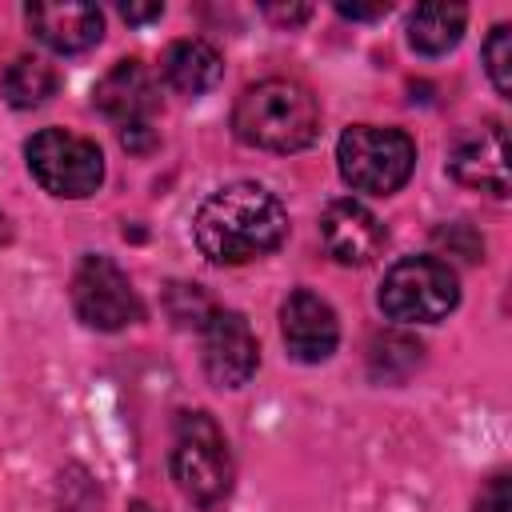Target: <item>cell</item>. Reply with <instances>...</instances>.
<instances>
[{"label":"cell","mask_w":512,"mask_h":512,"mask_svg":"<svg viewBox=\"0 0 512 512\" xmlns=\"http://www.w3.org/2000/svg\"><path fill=\"white\" fill-rule=\"evenodd\" d=\"M120 140H124V148L140 152L152 144V132H148V124H128V128H120Z\"/></svg>","instance_id":"19"},{"label":"cell","mask_w":512,"mask_h":512,"mask_svg":"<svg viewBox=\"0 0 512 512\" xmlns=\"http://www.w3.org/2000/svg\"><path fill=\"white\" fill-rule=\"evenodd\" d=\"M288 232L284 204L260 188V184H224L216 188L192 220L196 248L212 264H248L264 252H272Z\"/></svg>","instance_id":"1"},{"label":"cell","mask_w":512,"mask_h":512,"mask_svg":"<svg viewBox=\"0 0 512 512\" xmlns=\"http://www.w3.org/2000/svg\"><path fill=\"white\" fill-rule=\"evenodd\" d=\"M464 4H420L412 16H408V40L416 52L424 56H440L448 48L460 44L464 36Z\"/></svg>","instance_id":"15"},{"label":"cell","mask_w":512,"mask_h":512,"mask_svg":"<svg viewBox=\"0 0 512 512\" xmlns=\"http://www.w3.org/2000/svg\"><path fill=\"white\" fill-rule=\"evenodd\" d=\"M172 480L200 508H216L232 492V452L208 412L180 416L172 440Z\"/></svg>","instance_id":"3"},{"label":"cell","mask_w":512,"mask_h":512,"mask_svg":"<svg viewBox=\"0 0 512 512\" xmlns=\"http://www.w3.org/2000/svg\"><path fill=\"white\" fill-rule=\"evenodd\" d=\"M8 240V216H4V208H0V244Z\"/></svg>","instance_id":"22"},{"label":"cell","mask_w":512,"mask_h":512,"mask_svg":"<svg viewBox=\"0 0 512 512\" xmlns=\"http://www.w3.org/2000/svg\"><path fill=\"white\" fill-rule=\"evenodd\" d=\"M484 64H488L496 92L512 96V28L508 24H496L492 36L484 40Z\"/></svg>","instance_id":"17"},{"label":"cell","mask_w":512,"mask_h":512,"mask_svg":"<svg viewBox=\"0 0 512 512\" xmlns=\"http://www.w3.org/2000/svg\"><path fill=\"white\" fill-rule=\"evenodd\" d=\"M72 304H76V316L100 332H120L132 320H140L136 288L108 256L80 260V268L72 276Z\"/></svg>","instance_id":"7"},{"label":"cell","mask_w":512,"mask_h":512,"mask_svg":"<svg viewBox=\"0 0 512 512\" xmlns=\"http://www.w3.org/2000/svg\"><path fill=\"white\" fill-rule=\"evenodd\" d=\"M52 92H56L52 64H44L36 56H20V60L8 64V72H4V96H8L12 108H40Z\"/></svg>","instance_id":"16"},{"label":"cell","mask_w":512,"mask_h":512,"mask_svg":"<svg viewBox=\"0 0 512 512\" xmlns=\"http://www.w3.org/2000/svg\"><path fill=\"white\" fill-rule=\"evenodd\" d=\"M456 300V272L436 256H408L392 264L380 284V308L400 324H436L456 308Z\"/></svg>","instance_id":"5"},{"label":"cell","mask_w":512,"mask_h":512,"mask_svg":"<svg viewBox=\"0 0 512 512\" xmlns=\"http://www.w3.org/2000/svg\"><path fill=\"white\" fill-rule=\"evenodd\" d=\"M320 240L336 264H368L384 248V224L360 200H332L320 216Z\"/></svg>","instance_id":"11"},{"label":"cell","mask_w":512,"mask_h":512,"mask_svg":"<svg viewBox=\"0 0 512 512\" xmlns=\"http://www.w3.org/2000/svg\"><path fill=\"white\" fill-rule=\"evenodd\" d=\"M232 128L244 144L264 152H296L308 148L320 132V104L316 96L288 76H268L248 84L236 96Z\"/></svg>","instance_id":"2"},{"label":"cell","mask_w":512,"mask_h":512,"mask_svg":"<svg viewBox=\"0 0 512 512\" xmlns=\"http://www.w3.org/2000/svg\"><path fill=\"white\" fill-rule=\"evenodd\" d=\"M28 28L52 52H84L100 40L104 16L96 4H28Z\"/></svg>","instance_id":"13"},{"label":"cell","mask_w":512,"mask_h":512,"mask_svg":"<svg viewBox=\"0 0 512 512\" xmlns=\"http://www.w3.org/2000/svg\"><path fill=\"white\" fill-rule=\"evenodd\" d=\"M160 12H164V4H120V16L132 20V24H140V20H156Z\"/></svg>","instance_id":"20"},{"label":"cell","mask_w":512,"mask_h":512,"mask_svg":"<svg viewBox=\"0 0 512 512\" xmlns=\"http://www.w3.org/2000/svg\"><path fill=\"white\" fill-rule=\"evenodd\" d=\"M28 172L36 176V184L52 196H92L104 180V156L88 136H76L68 128H40L28 144Z\"/></svg>","instance_id":"6"},{"label":"cell","mask_w":512,"mask_h":512,"mask_svg":"<svg viewBox=\"0 0 512 512\" xmlns=\"http://www.w3.org/2000/svg\"><path fill=\"white\" fill-rule=\"evenodd\" d=\"M220 76H224V56L208 40H176L164 52V80L180 96H200L216 88Z\"/></svg>","instance_id":"14"},{"label":"cell","mask_w":512,"mask_h":512,"mask_svg":"<svg viewBox=\"0 0 512 512\" xmlns=\"http://www.w3.org/2000/svg\"><path fill=\"white\" fill-rule=\"evenodd\" d=\"M280 332H284V344L296 360L304 364H320L332 356L336 340H340V324H336V312L324 296L308 292V288H296L284 308H280Z\"/></svg>","instance_id":"10"},{"label":"cell","mask_w":512,"mask_h":512,"mask_svg":"<svg viewBox=\"0 0 512 512\" xmlns=\"http://www.w3.org/2000/svg\"><path fill=\"white\" fill-rule=\"evenodd\" d=\"M388 4H372V8H356V4H340V16H352V20H372V16H384Z\"/></svg>","instance_id":"21"},{"label":"cell","mask_w":512,"mask_h":512,"mask_svg":"<svg viewBox=\"0 0 512 512\" xmlns=\"http://www.w3.org/2000/svg\"><path fill=\"white\" fill-rule=\"evenodd\" d=\"M96 108L116 120L120 128L128 124H148V116L156 112V80L140 60H120L104 72V80L96 84Z\"/></svg>","instance_id":"12"},{"label":"cell","mask_w":512,"mask_h":512,"mask_svg":"<svg viewBox=\"0 0 512 512\" xmlns=\"http://www.w3.org/2000/svg\"><path fill=\"white\" fill-rule=\"evenodd\" d=\"M336 160H340V176L356 192L388 196L408 184V176L416 168V144L400 128L352 124L336 144Z\"/></svg>","instance_id":"4"},{"label":"cell","mask_w":512,"mask_h":512,"mask_svg":"<svg viewBox=\"0 0 512 512\" xmlns=\"http://www.w3.org/2000/svg\"><path fill=\"white\" fill-rule=\"evenodd\" d=\"M476 512H512L508 476H492V480H488V488H484L480 500H476Z\"/></svg>","instance_id":"18"},{"label":"cell","mask_w":512,"mask_h":512,"mask_svg":"<svg viewBox=\"0 0 512 512\" xmlns=\"http://www.w3.org/2000/svg\"><path fill=\"white\" fill-rule=\"evenodd\" d=\"M260 364L256 336L240 312H208L204 320V368L212 384L220 388H240L252 380Z\"/></svg>","instance_id":"8"},{"label":"cell","mask_w":512,"mask_h":512,"mask_svg":"<svg viewBox=\"0 0 512 512\" xmlns=\"http://www.w3.org/2000/svg\"><path fill=\"white\" fill-rule=\"evenodd\" d=\"M448 168L460 184L480 188L488 196H508V140L500 124H480L456 136L448 152Z\"/></svg>","instance_id":"9"}]
</instances>
